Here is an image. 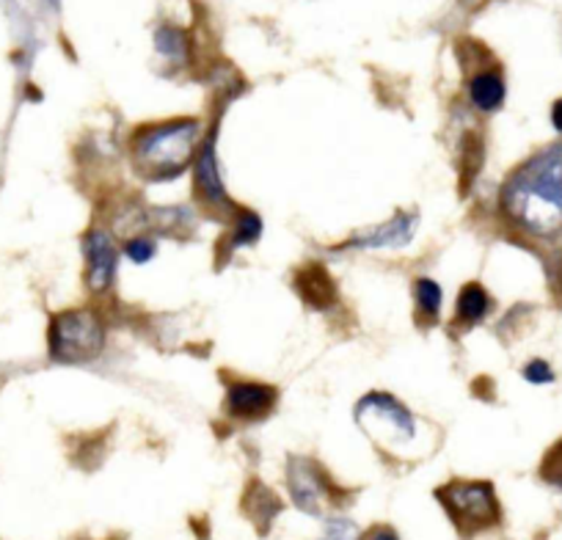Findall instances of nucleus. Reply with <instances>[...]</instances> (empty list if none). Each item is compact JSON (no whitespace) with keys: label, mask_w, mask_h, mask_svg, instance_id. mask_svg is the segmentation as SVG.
Listing matches in <instances>:
<instances>
[{"label":"nucleus","mask_w":562,"mask_h":540,"mask_svg":"<svg viewBox=\"0 0 562 540\" xmlns=\"http://www.w3.org/2000/svg\"><path fill=\"white\" fill-rule=\"evenodd\" d=\"M467 97H469V105H472L477 113H485V116L496 113L502 105H505V97H507L505 72H502L496 64H483V67H477L472 75H469Z\"/></svg>","instance_id":"11"},{"label":"nucleus","mask_w":562,"mask_h":540,"mask_svg":"<svg viewBox=\"0 0 562 540\" xmlns=\"http://www.w3.org/2000/svg\"><path fill=\"white\" fill-rule=\"evenodd\" d=\"M359 529L350 518H328L326 527H323L321 540H359Z\"/></svg>","instance_id":"19"},{"label":"nucleus","mask_w":562,"mask_h":540,"mask_svg":"<svg viewBox=\"0 0 562 540\" xmlns=\"http://www.w3.org/2000/svg\"><path fill=\"white\" fill-rule=\"evenodd\" d=\"M551 127L562 135V97L551 105Z\"/></svg>","instance_id":"22"},{"label":"nucleus","mask_w":562,"mask_h":540,"mask_svg":"<svg viewBox=\"0 0 562 540\" xmlns=\"http://www.w3.org/2000/svg\"><path fill=\"white\" fill-rule=\"evenodd\" d=\"M279 403V389L262 381H237L226 383L224 408L235 423H259V419L270 417Z\"/></svg>","instance_id":"8"},{"label":"nucleus","mask_w":562,"mask_h":540,"mask_svg":"<svg viewBox=\"0 0 562 540\" xmlns=\"http://www.w3.org/2000/svg\"><path fill=\"white\" fill-rule=\"evenodd\" d=\"M122 254L133 265H147L158 257V240L149 235H133L122 243Z\"/></svg>","instance_id":"17"},{"label":"nucleus","mask_w":562,"mask_h":540,"mask_svg":"<svg viewBox=\"0 0 562 540\" xmlns=\"http://www.w3.org/2000/svg\"><path fill=\"white\" fill-rule=\"evenodd\" d=\"M491 306H494V301H491V293L483 288V284L480 282L463 284L456 301V320L467 328L480 326V323L491 315Z\"/></svg>","instance_id":"14"},{"label":"nucleus","mask_w":562,"mask_h":540,"mask_svg":"<svg viewBox=\"0 0 562 540\" xmlns=\"http://www.w3.org/2000/svg\"><path fill=\"white\" fill-rule=\"evenodd\" d=\"M524 381L532 383V386H549V383H554V370H551L549 361L543 359H532L527 367L521 370Z\"/></svg>","instance_id":"20"},{"label":"nucleus","mask_w":562,"mask_h":540,"mask_svg":"<svg viewBox=\"0 0 562 540\" xmlns=\"http://www.w3.org/2000/svg\"><path fill=\"white\" fill-rule=\"evenodd\" d=\"M499 210L532 237L562 235V142L524 160L499 191Z\"/></svg>","instance_id":"1"},{"label":"nucleus","mask_w":562,"mask_h":540,"mask_svg":"<svg viewBox=\"0 0 562 540\" xmlns=\"http://www.w3.org/2000/svg\"><path fill=\"white\" fill-rule=\"evenodd\" d=\"M356 425L361 434L394 458H416L430 450L434 430L408 405L389 392H370L356 403Z\"/></svg>","instance_id":"3"},{"label":"nucleus","mask_w":562,"mask_h":540,"mask_svg":"<svg viewBox=\"0 0 562 540\" xmlns=\"http://www.w3.org/2000/svg\"><path fill=\"white\" fill-rule=\"evenodd\" d=\"M414 301H416V317L422 326H434L439 323L441 304H445V290L436 279L419 277L414 282Z\"/></svg>","instance_id":"16"},{"label":"nucleus","mask_w":562,"mask_h":540,"mask_svg":"<svg viewBox=\"0 0 562 540\" xmlns=\"http://www.w3.org/2000/svg\"><path fill=\"white\" fill-rule=\"evenodd\" d=\"M540 480L551 488L562 491V439L551 447L543 455V463H540Z\"/></svg>","instance_id":"18"},{"label":"nucleus","mask_w":562,"mask_h":540,"mask_svg":"<svg viewBox=\"0 0 562 540\" xmlns=\"http://www.w3.org/2000/svg\"><path fill=\"white\" fill-rule=\"evenodd\" d=\"M295 290H299L301 301L310 304L312 310H331L337 304V284L328 277L323 265H304L295 273Z\"/></svg>","instance_id":"12"},{"label":"nucleus","mask_w":562,"mask_h":540,"mask_svg":"<svg viewBox=\"0 0 562 540\" xmlns=\"http://www.w3.org/2000/svg\"><path fill=\"white\" fill-rule=\"evenodd\" d=\"M80 251H83L86 262V288L91 295H108L113 290L119 273V254L122 246H116L111 229L105 226H91L80 240Z\"/></svg>","instance_id":"6"},{"label":"nucleus","mask_w":562,"mask_h":540,"mask_svg":"<svg viewBox=\"0 0 562 540\" xmlns=\"http://www.w3.org/2000/svg\"><path fill=\"white\" fill-rule=\"evenodd\" d=\"M193 191L202 207H207L215 215H232L237 210V204L232 202L229 193H226L224 175H221L218 153H215V133L204 135L202 147H199L196 158H193Z\"/></svg>","instance_id":"7"},{"label":"nucleus","mask_w":562,"mask_h":540,"mask_svg":"<svg viewBox=\"0 0 562 540\" xmlns=\"http://www.w3.org/2000/svg\"><path fill=\"white\" fill-rule=\"evenodd\" d=\"M259 237H262V218H259L254 210L237 207L235 213H232V224H229V232H226L224 248L237 251V248L254 246Z\"/></svg>","instance_id":"15"},{"label":"nucleus","mask_w":562,"mask_h":540,"mask_svg":"<svg viewBox=\"0 0 562 540\" xmlns=\"http://www.w3.org/2000/svg\"><path fill=\"white\" fill-rule=\"evenodd\" d=\"M202 142L204 127L193 116L140 124L130 135V164L149 185L175 182L191 169Z\"/></svg>","instance_id":"2"},{"label":"nucleus","mask_w":562,"mask_h":540,"mask_svg":"<svg viewBox=\"0 0 562 540\" xmlns=\"http://www.w3.org/2000/svg\"><path fill=\"white\" fill-rule=\"evenodd\" d=\"M416 224H419V215L408 213V210H397L383 224L364 232H356L337 251H386V248H403L414 240Z\"/></svg>","instance_id":"10"},{"label":"nucleus","mask_w":562,"mask_h":540,"mask_svg":"<svg viewBox=\"0 0 562 540\" xmlns=\"http://www.w3.org/2000/svg\"><path fill=\"white\" fill-rule=\"evenodd\" d=\"M359 540H400V535L392 527H386V524H378V527L367 529Z\"/></svg>","instance_id":"21"},{"label":"nucleus","mask_w":562,"mask_h":540,"mask_svg":"<svg viewBox=\"0 0 562 540\" xmlns=\"http://www.w3.org/2000/svg\"><path fill=\"white\" fill-rule=\"evenodd\" d=\"M153 42L155 53H158L166 64H171V67H188V64H191L193 40L186 29H180V25H158L153 34Z\"/></svg>","instance_id":"13"},{"label":"nucleus","mask_w":562,"mask_h":540,"mask_svg":"<svg viewBox=\"0 0 562 540\" xmlns=\"http://www.w3.org/2000/svg\"><path fill=\"white\" fill-rule=\"evenodd\" d=\"M288 491L293 496L295 507L306 516H323L331 502L328 480L317 463L310 458H290L288 463Z\"/></svg>","instance_id":"9"},{"label":"nucleus","mask_w":562,"mask_h":540,"mask_svg":"<svg viewBox=\"0 0 562 540\" xmlns=\"http://www.w3.org/2000/svg\"><path fill=\"white\" fill-rule=\"evenodd\" d=\"M436 496L445 505L447 516L452 518L458 532L467 535V538L496 527L502 521L496 491L485 480H452V483L441 485Z\"/></svg>","instance_id":"5"},{"label":"nucleus","mask_w":562,"mask_h":540,"mask_svg":"<svg viewBox=\"0 0 562 540\" xmlns=\"http://www.w3.org/2000/svg\"><path fill=\"white\" fill-rule=\"evenodd\" d=\"M105 320L91 306L64 310L47 326V353L56 364H91L105 350Z\"/></svg>","instance_id":"4"}]
</instances>
